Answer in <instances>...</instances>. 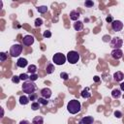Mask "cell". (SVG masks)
I'll return each instance as SVG.
<instances>
[{
  "mask_svg": "<svg viewBox=\"0 0 124 124\" xmlns=\"http://www.w3.org/2000/svg\"><path fill=\"white\" fill-rule=\"evenodd\" d=\"M80 108H81V105H80L79 101H78V100H71L67 104V110L72 114H76V113L79 112Z\"/></svg>",
  "mask_w": 124,
  "mask_h": 124,
  "instance_id": "1",
  "label": "cell"
},
{
  "mask_svg": "<svg viewBox=\"0 0 124 124\" xmlns=\"http://www.w3.org/2000/svg\"><path fill=\"white\" fill-rule=\"evenodd\" d=\"M37 90V85L34 83V81H24L22 84V91L26 94H33Z\"/></svg>",
  "mask_w": 124,
  "mask_h": 124,
  "instance_id": "2",
  "label": "cell"
},
{
  "mask_svg": "<svg viewBox=\"0 0 124 124\" xmlns=\"http://www.w3.org/2000/svg\"><path fill=\"white\" fill-rule=\"evenodd\" d=\"M67 60L71 64H76L79 60V53L76 50H71L67 53Z\"/></svg>",
  "mask_w": 124,
  "mask_h": 124,
  "instance_id": "3",
  "label": "cell"
},
{
  "mask_svg": "<svg viewBox=\"0 0 124 124\" xmlns=\"http://www.w3.org/2000/svg\"><path fill=\"white\" fill-rule=\"evenodd\" d=\"M21 52H22V46L20 44L13 45L10 48V54L12 57H17L21 54Z\"/></svg>",
  "mask_w": 124,
  "mask_h": 124,
  "instance_id": "4",
  "label": "cell"
},
{
  "mask_svg": "<svg viewBox=\"0 0 124 124\" xmlns=\"http://www.w3.org/2000/svg\"><path fill=\"white\" fill-rule=\"evenodd\" d=\"M66 60H67V57L61 52H57L52 56V61L56 65H63L66 62Z\"/></svg>",
  "mask_w": 124,
  "mask_h": 124,
  "instance_id": "5",
  "label": "cell"
},
{
  "mask_svg": "<svg viewBox=\"0 0 124 124\" xmlns=\"http://www.w3.org/2000/svg\"><path fill=\"white\" fill-rule=\"evenodd\" d=\"M109 45H110V47H112L113 49H120V47L123 45V40L120 37H114L111 39Z\"/></svg>",
  "mask_w": 124,
  "mask_h": 124,
  "instance_id": "6",
  "label": "cell"
},
{
  "mask_svg": "<svg viewBox=\"0 0 124 124\" xmlns=\"http://www.w3.org/2000/svg\"><path fill=\"white\" fill-rule=\"evenodd\" d=\"M111 28H112V30L114 31V32H119V31H121L122 30V28H123V23H122V21H120V20H113L112 22H111Z\"/></svg>",
  "mask_w": 124,
  "mask_h": 124,
  "instance_id": "7",
  "label": "cell"
},
{
  "mask_svg": "<svg viewBox=\"0 0 124 124\" xmlns=\"http://www.w3.org/2000/svg\"><path fill=\"white\" fill-rule=\"evenodd\" d=\"M22 43L24 46H31L34 43V37L32 35H25L22 39Z\"/></svg>",
  "mask_w": 124,
  "mask_h": 124,
  "instance_id": "8",
  "label": "cell"
},
{
  "mask_svg": "<svg viewBox=\"0 0 124 124\" xmlns=\"http://www.w3.org/2000/svg\"><path fill=\"white\" fill-rule=\"evenodd\" d=\"M110 55H111V57H112L113 59L118 60V59H120V58L123 56V52H122L121 49H113V50L110 52Z\"/></svg>",
  "mask_w": 124,
  "mask_h": 124,
  "instance_id": "9",
  "label": "cell"
},
{
  "mask_svg": "<svg viewBox=\"0 0 124 124\" xmlns=\"http://www.w3.org/2000/svg\"><path fill=\"white\" fill-rule=\"evenodd\" d=\"M51 94H52V92L48 87H45V88H43L41 90V95L45 99H49L51 97Z\"/></svg>",
  "mask_w": 124,
  "mask_h": 124,
  "instance_id": "10",
  "label": "cell"
},
{
  "mask_svg": "<svg viewBox=\"0 0 124 124\" xmlns=\"http://www.w3.org/2000/svg\"><path fill=\"white\" fill-rule=\"evenodd\" d=\"M93 122L94 118L92 116H84L78 121V124H93Z\"/></svg>",
  "mask_w": 124,
  "mask_h": 124,
  "instance_id": "11",
  "label": "cell"
},
{
  "mask_svg": "<svg viewBox=\"0 0 124 124\" xmlns=\"http://www.w3.org/2000/svg\"><path fill=\"white\" fill-rule=\"evenodd\" d=\"M27 64H28V61H27L25 58H23V57L18 58L17 61H16V65H17V67H19V68H24V67L27 66Z\"/></svg>",
  "mask_w": 124,
  "mask_h": 124,
  "instance_id": "12",
  "label": "cell"
},
{
  "mask_svg": "<svg viewBox=\"0 0 124 124\" xmlns=\"http://www.w3.org/2000/svg\"><path fill=\"white\" fill-rule=\"evenodd\" d=\"M80 95H81V97L84 98V99H88V98H90V97H91V91H90V88H89V87H85V88L81 91Z\"/></svg>",
  "mask_w": 124,
  "mask_h": 124,
  "instance_id": "13",
  "label": "cell"
},
{
  "mask_svg": "<svg viewBox=\"0 0 124 124\" xmlns=\"http://www.w3.org/2000/svg\"><path fill=\"white\" fill-rule=\"evenodd\" d=\"M123 78H124V74H123L122 72L117 71V72H115V73L113 74V79H114L115 81H121Z\"/></svg>",
  "mask_w": 124,
  "mask_h": 124,
  "instance_id": "14",
  "label": "cell"
},
{
  "mask_svg": "<svg viewBox=\"0 0 124 124\" xmlns=\"http://www.w3.org/2000/svg\"><path fill=\"white\" fill-rule=\"evenodd\" d=\"M111 96H112V98H114V99H118L119 97H121V90L118 89V88H114V89L111 91Z\"/></svg>",
  "mask_w": 124,
  "mask_h": 124,
  "instance_id": "15",
  "label": "cell"
},
{
  "mask_svg": "<svg viewBox=\"0 0 124 124\" xmlns=\"http://www.w3.org/2000/svg\"><path fill=\"white\" fill-rule=\"evenodd\" d=\"M32 124H44V118L41 115L35 116L32 120Z\"/></svg>",
  "mask_w": 124,
  "mask_h": 124,
  "instance_id": "16",
  "label": "cell"
},
{
  "mask_svg": "<svg viewBox=\"0 0 124 124\" xmlns=\"http://www.w3.org/2000/svg\"><path fill=\"white\" fill-rule=\"evenodd\" d=\"M79 17V13L78 11H71L70 12V18L72 20H78Z\"/></svg>",
  "mask_w": 124,
  "mask_h": 124,
  "instance_id": "17",
  "label": "cell"
},
{
  "mask_svg": "<svg viewBox=\"0 0 124 124\" xmlns=\"http://www.w3.org/2000/svg\"><path fill=\"white\" fill-rule=\"evenodd\" d=\"M29 101H30L29 97H27L25 95H22L19 97V104L20 105H27L29 103Z\"/></svg>",
  "mask_w": 124,
  "mask_h": 124,
  "instance_id": "18",
  "label": "cell"
},
{
  "mask_svg": "<svg viewBox=\"0 0 124 124\" xmlns=\"http://www.w3.org/2000/svg\"><path fill=\"white\" fill-rule=\"evenodd\" d=\"M74 28H75L76 31H80V30H82V29H83V23H82V21L78 20L76 23H74Z\"/></svg>",
  "mask_w": 124,
  "mask_h": 124,
  "instance_id": "19",
  "label": "cell"
},
{
  "mask_svg": "<svg viewBox=\"0 0 124 124\" xmlns=\"http://www.w3.org/2000/svg\"><path fill=\"white\" fill-rule=\"evenodd\" d=\"M54 70H55L54 65H53L52 63H48V64H47V66H46V74H52V73L54 72Z\"/></svg>",
  "mask_w": 124,
  "mask_h": 124,
  "instance_id": "20",
  "label": "cell"
},
{
  "mask_svg": "<svg viewBox=\"0 0 124 124\" xmlns=\"http://www.w3.org/2000/svg\"><path fill=\"white\" fill-rule=\"evenodd\" d=\"M27 72L30 73L31 75L32 74H36V72H37V66L36 65H33V64L29 65L28 66V69H27Z\"/></svg>",
  "mask_w": 124,
  "mask_h": 124,
  "instance_id": "21",
  "label": "cell"
},
{
  "mask_svg": "<svg viewBox=\"0 0 124 124\" xmlns=\"http://www.w3.org/2000/svg\"><path fill=\"white\" fill-rule=\"evenodd\" d=\"M37 11L40 14H45L47 12V7L46 6H39V7H37Z\"/></svg>",
  "mask_w": 124,
  "mask_h": 124,
  "instance_id": "22",
  "label": "cell"
},
{
  "mask_svg": "<svg viewBox=\"0 0 124 124\" xmlns=\"http://www.w3.org/2000/svg\"><path fill=\"white\" fill-rule=\"evenodd\" d=\"M39 108H40V103L39 102H34V103L31 104V108L33 110H37V109H39Z\"/></svg>",
  "mask_w": 124,
  "mask_h": 124,
  "instance_id": "23",
  "label": "cell"
},
{
  "mask_svg": "<svg viewBox=\"0 0 124 124\" xmlns=\"http://www.w3.org/2000/svg\"><path fill=\"white\" fill-rule=\"evenodd\" d=\"M7 57H8V54H7V53H5V52H0V61H1V62L6 61Z\"/></svg>",
  "mask_w": 124,
  "mask_h": 124,
  "instance_id": "24",
  "label": "cell"
},
{
  "mask_svg": "<svg viewBox=\"0 0 124 124\" xmlns=\"http://www.w3.org/2000/svg\"><path fill=\"white\" fill-rule=\"evenodd\" d=\"M19 78H20V80H25L26 81V79L29 78V76L27 74H25V73H22V74L19 75Z\"/></svg>",
  "mask_w": 124,
  "mask_h": 124,
  "instance_id": "25",
  "label": "cell"
},
{
  "mask_svg": "<svg viewBox=\"0 0 124 124\" xmlns=\"http://www.w3.org/2000/svg\"><path fill=\"white\" fill-rule=\"evenodd\" d=\"M37 101H39V103L41 104V105H44V106H46V105H47L48 104V101H46V99H45V98H39Z\"/></svg>",
  "mask_w": 124,
  "mask_h": 124,
  "instance_id": "26",
  "label": "cell"
},
{
  "mask_svg": "<svg viewBox=\"0 0 124 124\" xmlns=\"http://www.w3.org/2000/svg\"><path fill=\"white\" fill-rule=\"evenodd\" d=\"M42 24H43V19H42V18H39V17H38V18L35 19V26H36V27H39V26H41Z\"/></svg>",
  "mask_w": 124,
  "mask_h": 124,
  "instance_id": "27",
  "label": "cell"
},
{
  "mask_svg": "<svg viewBox=\"0 0 124 124\" xmlns=\"http://www.w3.org/2000/svg\"><path fill=\"white\" fill-rule=\"evenodd\" d=\"M84 5H85V7H87V8H91V7H93L94 3H93V1H91V0H86V1L84 2Z\"/></svg>",
  "mask_w": 124,
  "mask_h": 124,
  "instance_id": "28",
  "label": "cell"
},
{
  "mask_svg": "<svg viewBox=\"0 0 124 124\" xmlns=\"http://www.w3.org/2000/svg\"><path fill=\"white\" fill-rule=\"evenodd\" d=\"M38 78H39V77H38L37 74H32V75L29 76V79H30L31 81H35V80H37Z\"/></svg>",
  "mask_w": 124,
  "mask_h": 124,
  "instance_id": "29",
  "label": "cell"
},
{
  "mask_svg": "<svg viewBox=\"0 0 124 124\" xmlns=\"http://www.w3.org/2000/svg\"><path fill=\"white\" fill-rule=\"evenodd\" d=\"M43 36H44L45 38H50V37H51V32H50L49 30H46V31L43 33Z\"/></svg>",
  "mask_w": 124,
  "mask_h": 124,
  "instance_id": "30",
  "label": "cell"
},
{
  "mask_svg": "<svg viewBox=\"0 0 124 124\" xmlns=\"http://www.w3.org/2000/svg\"><path fill=\"white\" fill-rule=\"evenodd\" d=\"M19 80H20L19 76H14V77L12 78V81H13L14 83H18V82H19Z\"/></svg>",
  "mask_w": 124,
  "mask_h": 124,
  "instance_id": "31",
  "label": "cell"
},
{
  "mask_svg": "<svg viewBox=\"0 0 124 124\" xmlns=\"http://www.w3.org/2000/svg\"><path fill=\"white\" fill-rule=\"evenodd\" d=\"M60 77H61L64 80H67V79L69 78V75H68L67 73H65V72H62V73L60 74Z\"/></svg>",
  "mask_w": 124,
  "mask_h": 124,
  "instance_id": "32",
  "label": "cell"
},
{
  "mask_svg": "<svg viewBox=\"0 0 124 124\" xmlns=\"http://www.w3.org/2000/svg\"><path fill=\"white\" fill-rule=\"evenodd\" d=\"M114 116L117 117V118H121L122 117V112L119 111V110H115L114 111Z\"/></svg>",
  "mask_w": 124,
  "mask_h": 124,
  "instance_id": "33",
  "label": "cell"
},
{
  "mask_svg": "<svg viewBox=\"0 0 124 124\" xmlns=\"http://www.w3.org/2000/svg\"><path fill=\"white\" fill-rule=\"evenodd\" d=\"M29 99H30V101H34V100H36L37 99V95L36 94H30L29 95Z\"/></svg>",
  "mask_w": 124,
  "mask_h": 124,
  "instance_id": "34",
  "label": "cell"
},
{
  "mask_svg": "<svg viewBox=\"0 0 124 124\" xmlns=\"http://www.w3.org/2000/svg\"><path fill=\"white\" fill-rule=\"evenodd\" d=\"M106 20H107L108 22H112V21H113V20H112V17H111V16H107Z\"/></svg>",
  "mask_w": 124,
  "mask_h": 124,
  "instance_id": "35",
  "label": "cell"
},
{
  "mask_svg": "<svg viewBox=\"0 0 124 124\" xmlns=\"http://www.w3.org/2000/svg\"><path fill=\"white\" fill-rule=\"evenodd\" d=\"M19 124H30V122L28 120H21L19 122Z\"/></svg>",
  "mask_w": 124,
  "mask_h": 124,
  "instance_id": "36",
  "label": "cell"
},
{
  "mask_svg": "<svg viewBox=\"0 0 124 124\" xmlns=\"http://www.w3.org/2000/svg\"><path fill=\"white\" fill-rule=\"evenodd\" d=\"M94 81H95V82H99V81H100V78H99L98 76H95V77H94Z\"/></svg>",
  "mask_w": 124,
  "mask_h": 124,
  "instance_id": "37",
  "label": "cell"
},
{
  "mask_svg": "<svg viewBox=\"0 0 124 124\" xmlns=\"http://www.w3.org/2000/svg\"><path fill=\"white\" fill-rule=\"evenodd\" d=\"M120 89H121L122 91H124V82H121V83H120Z\"/></svg>",
  "mask_w": 124,
  "mask_h": 124,
  "instance_id": "38",
  "label": "cell"
},
{
  "mask_svg": "<svg viewBox=\"0 0 124 124\" xmlns=\"http://www.w3.org/2000/svg\"><path fill=\"white\" fill-rule=\"evenodd\" d=\"M2 6H3V3H2V1H0V8H2Z\"/></svg>",
  "mask_w": 124,
  "mask_h": 124,
  "instance_id": "39",
  "label": "cell"
},
{
  "mask_svg": "<svg viewBox=\"0 0 124 124\" xmlns=\"http://www.w3.org/2000/svg\"><path fill=\"white\" fill-rule=\"evenodd\" d=\"M123 98H124V95H123Z\"/></svg>",
  "mask_w": 124,
  "mask_h": 124,
  "instance_id": "40",
  "label": "cell"
}]
</instances>
